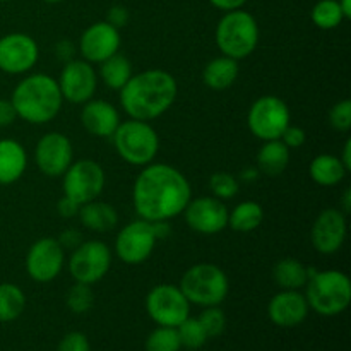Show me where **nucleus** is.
<instances>
[{
    "label": "nucleus",
    "instance_id": "nucleus-1",
    "mask_svg": "<svg viewBox=\"0 0 351 351\" xmlns=\"http://www.w3.org/2000/svg\"><path fill=\"white\" fill-rule=\"evenodd\" d=\"M192 199L187 177L167 163L143 167L132 189V204L137 216L146 221H170L184 213Z\"/></svg>",
    "mask_w": 351,
    "mask_h": 351
},
{
    "label": "nucleus",
    "instance_id": "nucleus-2",
    "mask_svg": "<svg viewBox=\"0 0 351 351\" xmlns=\"http://www.w3.org/2000/svg\"><path fill=\"white\" fill-rule=\"evenodd\" d=\"M178 96V84L173 74L161 69L132 74L119 91L120 106L134 120H149L165 115Z\"/></svg>",
    "mask_w": 351,
    "mask_h": 351
},
{
    "label": "nucleus",
    "instance_id": "nucleus-3",
    "mask_svg": "<svg viewBox=\"0 0 351 351\" xmlns=\"http://www.w3.org/2000/svg\"><path fill=\"white\" fill-rule=\"evenodd\" d=\"M10 103L16 108L17 119L31 125H43L60 113L64 98L58 89L57 79L43 72H36L17 82L10 96Z\"/></svg>",
    "mask_w": 351,
    "mask_h": 351
},
{
    "label": "nucleus",
    "instance_id": "nucleus-4",
    "mask_svg": "<svg viewBox=\"0 0 351 351\" xmlns=\"http://www.w3.org/2000/svg\"><path fill=\"white\" fill-rule=\"evenodd\" d=\"M304 288L308 308L324 317L343 314L351 302V281L343 271L312 273Z\"/></svg>",
    "mask_w": 351,
    "mask_h": 351
},
{
    "label": "nucleus",
    "instance_id": "nucleus-5",
    "mask_svg": "<svg viewBox=\"0 0 351 351\" xmlns=\"http://www.w3.org/2000/svg\"><path fill=\"white\" fill-rule=\"evenodd\" d=\"M259 24L243 9L228 10L216 24L215 40L223 55L243 60L256 51L259 45Z\"/></svg>",
    "mask_w": 351,
    "mask_h": 351
},
{
    "label": "nucleus",
    "instance_id": "nucleus-6",
    "mask_svg": "<svg viewBox=\"0 0 351 351\" xmlns=\"http://www.w3.org/2000/svg\"><path fill=\"white\" fill-rule=\"evenodd\" d=\"M115 151L125 163L132 167H146L153 163L160 151V137L149 122L144 120H125L120 122L113 136Z\"/></svg>",
    "mask_w": 351,
    "mask_h": 351
},
{
    "label": "nucleus",
    "instance_id": "nucleus-7",
    "mask_svg": "<svg viewBox=\"0 0 351 351\" xmlns=\"http://www.w3.org/2000/svg\"><path fill=\"white\" fill-rule=\"evenodd\" d=\"M178 288L191 305L215 307V305H221L228 297L230 281L225 271L219 266L201 263L189 267L182 274Z\"/></svg>",
    "mask_w": 351,
    "mask_h": 351
},
{
    "label": "nucleus",
    "instance_id": "nucleus-8",
    "mask_svg": "<svg viewBox=\"0 0 351 351\" xmlns=\"http://www.w3.org/2000/svg\"><path fill=\"white\" fill-rule=\"evenodd\" d=\"M291 113L287 101L274 95L257 98L247 113V125L254 137L264 141L280 139L281 134L290 125Z\"/></svg>",
    "mask_w": 351,
    "mask_h": 351
},
{
    "label": "nucleus",
    "instance_id": "nucleus-9",
    "mask_svg": "<svg viewBox=\"0 0 351 351\" xmlns=\"http://www.w3.org/2000/svg\"><path fill=\"white\" fill-rule=\"evenodd\" d=\"M69 273L75 283L95 285L112 267V250L101 240H82L69 257Z\"/></svg>",
    "mask_w": 351,
    "mask_h": 351
},
{
    "label": "nucleus",
    "instance_id": "nucleus-10",
    "mask_svg": "<svg viewBox=\"0 0 351 351\" xmlns=\"http://www.w3.org/2000/svg\"><path fill=\"white\" fill-rule=\"evenodd\" d=\"M106 184V175L101 165L95 160L72 161L62 175V191L65 197L79 206L91 202L101 195Z\"/></svg>",
    "mask_w": 351,
    "mask_h": 351
},
{
    "label": "nucleus",
    "instance_id": "nucleus-11",
    "mask_svg": "<svg viewBox=\"0 0 351 351\" xmlns=\"http://www.w3.org/2000/svg\"><path fill=\"white\" fill-rule=\"evenodd\" d=\"M144 305L151 321L165 328H178L191 315V304L180 288L168 283L151 288Z\"/></svg>",
    "mask_w": 351,
    "mask_h": 351
},
{
    "label": "nucleus",
    "instance_id": "nucleus-12",
    "mask_svg": "<svg viewBox=\"0 0 351 351\" xmlns=\"http://www.w3.org/2000/svg\"><path fill=\"white\" fill-rule=\"evenodd\" d=\"M156 242V225L139 218L120 230L115 239V254L123 264L137 266L149 259Z\"/></svg>",
    "mask_w": 351,
    "mask_h": 351
},
{
    "label": "nucleus",
    "instance_id": "nucleus-13",
    "mask_svg": "<svg viewBox=\"0 0 351 351\" xmlns=\"http://www.w3.org/2000/svg\"><path fill=\"white\" fill-rule=\"evenodd\" d=\"M57 84L65 101L72 105H84L95 96L98 88V74L84 58H74L64 64Z\"/></svg>",
    "mask_w": 351,
    "mask_h": 351
},
{
    "label": "nucleus",
    "instance_id": "nucleus-14",
    "mask_svg": "<svg viewBox=\"0 0 351 351\" xmlns=\"http://www.w3.org/2000/svg\"><path fill=\"white\" fill-rule=\"evenodd\" d=\"M65 266V250L57 239L43 237L26 254L27 276L36 283H50Z\"/></svg>",
    "mask_w": 351,
    "mask_h": 351
},
{
    "label": "nucleus",
    "instance_id": "nucleus-15",
    "mask_svg": "<svg viewBox=\"0 0 351 351\" xmlns=\"http://www.w3.org/2000/svg\"><path fill=\"white\" fill-rule=\"evenodd\" d=\"M40 58L36 40L26 33H9L0 38V71L10 75L29 72Z\"/></svg>",
    "mask_w": 351,
    "mask_h": 351
},
{
    "label": "nucleus",
    "instance_id": "nucleus-16",
    "mask_svg": "<svg viewBox=\"0 0 351 351\" xmlns=\"http://www.w3.org/2000/svg\"><path fill=\"white\" fill-rule=\"evenodd\" d=\"M34 161L41 173L47 177H62L74 161V147L71 139L62 132L45 134L34 147Z\"/></svg>",
    "mask_w": 351,
    "mask_h": 351
},
{
    "label": "nucleus",
    "instance_id": "nucleus-17",
    "mask_svg": "<svg viewBox=\"0 0 351 351\" xmlns=\"http://www.w3.org/2000/svg\"><path fill=\"white\" fill-rule=\"evenodd\" d=\"M228 213L225 202L213 195H206L191 199L182 215L192 232L201 235H216L228 226Z\"/></svg>",
    "mask_w": 351,
    "mask_h": 351
},
{
    "label": "nucleus",
    "instance_id": "nucleus-18",
    "mask_svg": "<svg viewBox=\"0 0 351 351\" xmlns=\"http://www.w3.org/2000/svg\"><path fill=\"white\" fill-rule=\"evenodd\" d=\"M122 36L120 29L113 27L106 21H98L82 31L79 38V51L89 64H101L112 55L119 53Z\"/></svg>",
    "mask_w": 351,
    "mask_h": 351
},
{
    "label": "nucleus",
    "instance_id": "nucleus-19",
    "mask_svg": "<svg viewBox=\"0 0 351 351\" xmlns=\"http://www.w3.org/2000/svg\"><path fill=\"white\" fill-rule=\"evenodd\" d=\"M346 240V215L341 209L329 208L319 213L311 230L312 247L319 254L331 256L343 247Z\"/></svg>",
    "mask_w": 351,
    "mask_h": 351
},
{
    "label": "nucleus",
    "instance_id": "nucleus-20",
    "mask_svg": "<svg viewBox=\"0 0 351 351\" xmlns=\"http://www.w3.org/2000/svg\"><path fill=\"white\" fill-rule=\"evenodd\" d=\"M307 298L300 290H281L267 304V317L278 328H297L308 315Z\"/></svg>",
    "mask_w": 351,
    "mask_h": 351
},
{
    "label": "nucleus",
    "instance_id": "nucleus-21",
    "mask_svg": "<svg viewBox=\"0 0 351 351\" xmlns=\"http://www.w3.org/2000/svg\"><path fill=\"white\" fill-rule=\"evenodd\" d=\"M122 119L115 105L105 99H89L82 105L81 123L95 137H112Z\"/></svg>",
    "mask_w": 351,
    "mask_h": 351
},
{
    "label": "nucleus",
    "instance_id": "nucleus-22",
    "mask_svg": "<svg viewBox=\"0 0 351 351\" xmlns=\"http://www.w3.org/2000/svg\"><path fill=\"white\" fill-rule=\"evenodd\" d=\"M27 168V153L16 139H0V185H12Z\"/></svg>",
    "mask_w": 351,
    "mask_h": 351
},
{
    "label": "nucleus",
    "instance_id": "nucleus-23",
    "mask_svg": "<svg viewBox=\"0 0 351 351\" xmlns=\"http://www.w3.org/2000/svg\"><path fill=\"white\" fill-rule=\"evenodd\" d=\"M239 74V60L221 55L206 64L204 71H202V81L213 91H225L235 84Z\"/></svg>",
    "mask_w": 351,
    "mask_h": 351
},
{
    "label": "nucleus",
    "instance_id": "nucleus-24",
    "mask_svg": "<svg viewBox=\"0 0 351 351\" xmlns=\"http://www.w3.org/2000/svg\"><path fill=\"white\" fill-rule=\"evenodd\" d=\"M77 216L84 228L96 233L110 232L119 223V213H117V209L112 204H108V202L98 201V199L82 204L79 208Z\"/></svg>",
    "mask_w": 351,
    "mask_h": 351
},
{
    "label": "nucleus",
    "instance_id": "nucleus-25",
    "mask_svg": "<svg viewBox=\"0 0 351 351\" xmlns=\"http://www.w3.org/2000/svg\"><path fill=\"white\" fill-rule=\"evenodd\" d=\"M257 170L267 177H280L290 163V149L280 139L264 141L257 153Z\"/></svg>",
    "mask_w": 351,
    "mask_h": 351
},
{
    "label": "nucleus",
    "instance_id": "nucleus-26",
    "mask_svg": "<svg viewBox=\"0 0 351 351\" xmlns=\"http://www.w3.org/2000/svg\"><path fill=\"white\" fill-rule=\"evenodd\" d=\"M346 173H348V170L341 163L339 156L328 153L315 156L308 167V175L321 187H335V185L341 184Z\"/></svg>",
    "mask_w": 351,
    "mask_h": 351
},
{
    "label": "nucleus",
    "instance_id": "nucleus-27",
    "mask_svg": "<svg viewBox=\"0 0 351 351\" xmlns=\"http://www.w3.org/2000/svg\"><path fill=\"white\" fill-rule=\"evenodd\" d=\"M311 274L312 269H308L300 261L291 259V257L278 261L273 267L274 283L281 290H302L307 285Z\"/></svg>",
    "mask_w": 351,
    "mask_h": 351
},
{
    "label": "nucleus",
    "instance_id": "nucleus-28",
    "mask_svg": "<svg viewBox=\"0 0 351 351\" xmlns=\"http://www.w3.org/2000/svg\"><path fill=\"white\" fill-rule=\"evenodd\" d=\"M98 65L99 69L96 72L98 79H101L106 88L113 89V91H120L127 84V81L132 77V64L120 51L112 55V57H108Z\"/></svg>",
    "mask_w": 351,
    "mask_h": 351
},
{
    "label": "nucleus",
    "instance_id": "nucleus-29",
    "mask_svg": "<svg viewBox=\"0 0 351 351\" xmlns=\"http://www.w3.org/2000/svg\"><path fill=\"white\" fill-rule=\"evenodd\" d=\"M264 209L256 201H243L228 213V226L237 233H250L261 226Z\"/></svg>",
    "mask_w": 351,
    "mask_h": 351
},
{
    "label": "nucleus",
    "instance_id": "nucleus-30",
    "mask_svg": "<svg viewBox=\"0 0 351 351\" xmlns=\"http://www.w3.org/2000/svg\"><path fill=\"white\" fill-rule=\"evenodd\" d=\"M26 295L17 285L0 283V322H12L23 315Z\"/></svg>",
    "mask_w": 351,
    "mask_h": 351
},
{
    "label": "nucleus",
    "instance_id": "nucleus-31",
    "mask_svg": "<svg viewBox=\"0 0 351 351\" xmlns=\"http://www.w3.org/2000/svg\"><path fill=\"white\" fill-rule=\"evenodd\" d=\"M311 19L319 29L331 31L345 21L338 0H319L311 10Z\"/></svg>",
    "mask_w": 351,
    "mask_h": 351
},
{
    "label": "nucleus",
    "instance_id": "nucleus-32",
    "mask_svg": "<svg viewBox=\"0 0 351 351\" xmlns=\"http://www.w3.org/2000/svg\"><path fill=\"white\" fill-rule=\"evenodd\" d=\"M146 351H180L182 343L178 338L177 328H165L158 326L156 329L149 332L144 343Z\"/></svg>",
    "mask_w": 351,
    "mask_h": 351
},
{
    "label": "nucleus",
    "instance_id": "nucleus-33",
    "mask_svg": "<svg viewBox=\"0 0 351 351\" xmlns=\"http://www.w3.org/2000/svg\"><path fill=\"white\" fill-rule=\"evenodd\" d=\"M178 338H180L182 348L187 350H201L202 346L208 343V335H206L204 328L201 326L197 317H191L189 315L184 322L177 328Z\"/></svg>",
    "mask_w": 351,
    "mask_h": 351
},
{
    "label": "nucleus",
    "instance_id": "nucleus-34",
    "mask_svg": "<svg viewBox=\"0 0 351 351\" xmlns=\"http://www.w3.org/2000/svg\"><path fill=\"white\" fill-rule=\"evenodd\" d=\"M65 304H67L69 311L74 312V314H86L95 305V293H93L89 285L74 283L69 288Z\"/></svg>",
    "mask_w": 351,
    "mask_h": 351
},
{
    "label": "nucleus",
    "instance_id": "nucleus-35",
    "mask_svg": "<svg viewBox=\"0 0 351 351\" xmlns=\"http://www.w3.org/2000/svg\"><path fill=\"white\" fill-rule=\"evenodd\" d=\"M209 189L213 192V197L219 201H228L239 194L240 182L235 175L228 171H216L209 177Z\"/></svg>",
    "mask_w": 351,
    "mask_h": 351
},
{
    "label": "nucleus",
    "instance_id": "nucleus-36",
    "mask_svg": "<svg viewBox=\"0 0 351 351\" xmlns=\"http://www.w3.org/2000/svg\"><path fill=\"white\" fill-rule=\"evenodd\" d=\"M199 322L204 328L208 338H218L225 332L226 329V315L225 312L219 308V305H215V307H204V311L199 315Z\"/></svg>",
    "mask_w": 351,
    "mask_h": 351
},
{
    "label": "nucleus",
    "instance_id": "nucleus-37",
    "mask_svg": "<svg viewBox=\"0 0 351 351\" xmlns=\"http://www.w3.org/2000/svg\"><path fill=\"white\" fill-rule=\"evenodd\" d=\"M329 123L338 132H348L351 129V99H341L329 110Z\"/></svg>",
    "mask_w": 351,
    "mask_h": 351
},
{
    "label": "nucleus",
    "instance_id": "nucleus-38",
    "mask_svg": "<svg viewBox=\"0 0 351 351\" xmlns=\"http://www.w3.org/2000/svg\"><path fill=\"white\" fill-rule=\"evenodd\" d=\"M57 351H91V345L84 332L72 331L60 339Z\"/></svg>",
    "mask_w": 351,
    "mask_h": 351
},
{
    "label": "nucleus",
    "instance_id": "nucleus-39",
    "mask_svg": "<svg viewBox=\"0 0 351 351\" xmlns=\"http://www.w3.org/2000/svg\"><path fill=\"white\" fill-rule=\"evenodd\" d=\"M280 141L288 147V149H300V147L307 143V134H305V130L302 129V127L291 125L290 123V125L285 129V132L281 134Z\"/></svg>",
    "mask_w": 351,
    "mask_h": 351
},
{
    "label": "nucleus",
    "instance_id": "nucleus-40",
    "mask_svg": "<svg viewBox=\"0 0 351 351\" xmlns=\"http://www.w3.org/2000/svg\"><path fill=\"white\" fill-rule=\"evenodd\" d=\"M129 19H130L129 9H127L125 5H120V3L110 7L108 14H106V23L112 24V26L117 27V29H122L123 26H127Z\"/></svg>",
    "mask_w": 351,
    "mask_h": 351
},
{
    "label": "nucleus",
    "instance_id": "nucleus-41",
    "mask_svg": "<svg viewBox=\"0 0 351 351\" xmlns=\"http://www.w3.org/2000/svg\"><path fill=\"white\" fill-rule=\"evenodd\" d=\"M75 55V47L71 40H60L55 45V57L62 62V64H67V62L74 60Z\"/></svg>",
    "mask_w": 351,
    "mask_h": 351
},
{
    "label": "nucleus",
    "instance_id": "nucleus-42",
    "mask_svg": "<svg viewBox=\"0 0 351 351\" xmlns=\"http://www.w3.org/2000/svg\"><path fill=\"white\" fill-rule=\"evenodd\" d=\"M79 208H81V206H79L77 202L65 197V195H62L57 202V213L62 216V218H67V219L74 218V216H77Z\"/></svg>",
    "mask_w": 351,
    "mask_h": 351
},
{
    "label": "nucleus",
    "instance_id": "nucleus-43",
    "mask_svg": "<svg viewBox=\"0 0 351 351\" xmlns=\"http://www.w3.org/2000/svg\"><path fill=\"white\" fill-rule=\"evenodd\" d=\"M17 119V113L10 99H0V127L12 125Z\"/></svg>",
    "mask_w": 351,
    "mask_h": 351
},
{
    "label": "nucleus",
    "instance_id": "nucleus-44",
    "mask_svg": "<svg viewBox=\"0 0 351 351\" xmlns=\"http://www.w3.org/2000/svg\"><path fill=\"white\" fill-rule=\"evenodd\" d=\"M58 243L65 249H72L74 250L79 243L82 242V235L77 232V230H65L60 237H58Z\"/></svg>",
    "mask_w": 351,
    "mask_h": 351
},
{
    "label": "nucleus",
    "instance_id": "nucleus-45",
    "mask_svg": "<svg viewBox=\"0 0 351 351\" xmlns=\"http://www.w3.org/2000/svg\"><path fill=\"white\" fill-rule=\"evenodd\" d=\"M249 2V0H209L213 7H216L218 10H223V12H228V10H237L243 9V5Z\"/></svg>",
    "mask_w": 351,
    "mask_h": 351
},
{
    "label": "nucleus",
    "instance_id": "nucleus-46",
    "mask_svg": "<svg viewBox=\"0 0 351 351\" xmlns=\"http://www.w3.org/2000/svg\"><path fill=\"white\" fill-rule=\"evenodd\" d=\"M341 163L345 165L346 170H351V139H346L345 146H343V154L339 156Z\"/></svg>",
    "mask_w": 351,
    "mask_h": 351
},
{
    "label": "nucleus",
    "instance_id": "nucleus-47",
    "mask_svg": "<svg viewBox=\"0 0 351 351\" xmlns=\"http://www.w3.org/2000/svg\"><path fill=\"white\" fill-rule=\"evenodd\" d=\"M345 215H348L351 211V189H346L345 195H343V209H341Z\"/></svg>",
    "mask_w": 351,
    "mask_h": 351
},
{
    "label": "nucleus",
    "instance_id": "nucleus-48",
    "mask_svg": "<svg viewBox=\"0 0 351 351\" xmlns=\"http://www.w3.org/2000/svg\"><path fill=\"white\" fill-rule=\"evenodd\" d=\"M339 9H341L345 19H350L351 17V0H338Z\"/></svg>",
    "mask_w": 351,
    "mask_h": 351
},
{
    "label": "nucleus",
    "instance_id": "nucleus-49",
    "mask_svg": "<svg viewBox=\"0 0 351 351\" xmlns=\"http://www.w3.org/2000/svg\"><path fill=\"white\" fill-rule=\"evenodd\" d=\"M45 3H60V2H64V0H43Z\"/></svg>",
    "mask_w": 351,
    "mask_h": 351
},
{
    "label": "nucleus",
    "instance_id": "nucleus-50",
    "mask_svg": "<svg viewBox=\"0 0 351 351\" xmlns=\"http://www.w3.org/2000/svg\"><path fill=\"white\" fill-rule=\"evenodd\" d=\"M0 2H9V0H0Z\"/></svg>",
    "mask_w": 351,
    "mask_h": 351
}]
</instances>
